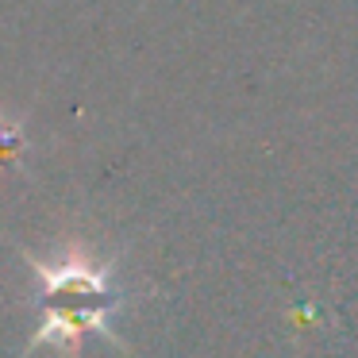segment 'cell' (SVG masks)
I'll use <instances>...</instances> for the list:
<instances>
[{
	"label": "cell",
	"mask_w": 358,
	"mask_h": 358,
	"mask_svg": "<svg viewBox=\"0 0 358 358\" xmlns=\"http://www.w3.org/2000/svg\"><path fill=\"white\" fill-rule=\"evenodd\" d=\"M39 273V304H43V327L35 331L31 350L35 347H62V350H78L81 335L101 331L112 339V324L108 316L116 312L120 293L108 281V266H96L85 255H70L62 262H35Z\"/></svg>",
	"instance_id": "1"
},
{
	"label": "cell",
	"mask_w": 358,
	"mask_h": 358,
	"mask_svg": "<svg viewBox=\"0 0 358 358\" xmlns=\"http://www.w3.org/2000/svg\"><path fill=\"white\" fill-rule=\"evenodd\" d=\"M24 131H20L16 124H8V120L0 116V170H4V166H12L16 162L20 155H24Z\"/></svg>",
	"instance_id": "2"
}]
</instances>
